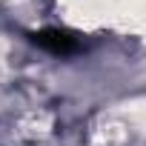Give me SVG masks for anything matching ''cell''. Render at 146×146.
<instances>
[{"label": "cell", "instance_id": "cell-1", "mask_svg": "<svg viewBox=\"0 0 146 146\" xmlns=\"http://www.w3.org/2000/svg\"><path fill=\"white\" fill-rule=\"evenodd\" d=\"M35 43L49 49V52H54V54H69V52L78 49V43L66 32H40V35H35Z\"/></svg>", "mask_w": 146, "mask_h": 146}]
</instances>
